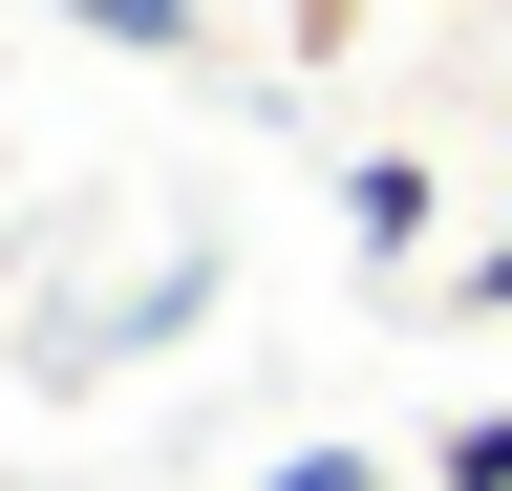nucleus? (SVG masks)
<instances>
[{"instance_id": "f257e3e1", "label": "nucleus", "mask_w": 512, "mask_h": 491, "mask_svg": "<svg viewBox=\"0 0 512 491\" xmlns=\"http://www.w3.org/2000/svg\"><path fill=\"white\" fill-rule=\"evenodd\" d=\"M86 22H107V43H171V0H86Z\"/></svg>"}]
</instances>
